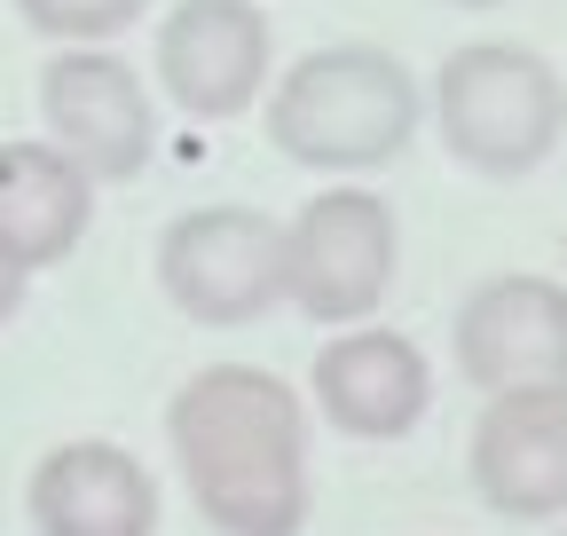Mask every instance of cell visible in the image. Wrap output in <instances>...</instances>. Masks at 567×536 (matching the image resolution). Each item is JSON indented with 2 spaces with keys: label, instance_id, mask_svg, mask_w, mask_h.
Masks as SVG:
<instances>
[{
  "label": "cell",
  "instance_id": "1",
  "mask_svg": "<svg viewBox=\"0 0 567 536\" xmlns=\"http://www.w3.org/2000/svg\"><path fill=\"white\" fill-rule=\"evenodd\" d=\"M166 442L189 474L197 513L221 536H300V520H308V411L284 379L245 371V363L197 371L166 411Z\"/></svg>",
  "mask_w": 567,
  "mask_h": 536
},
{
  "label": "cell",
  "instance_id": "2",
  "mask_svg": "<svg viewBox=\"0 0 567 536\" xmlns=\"http://www.w3.org/2000/svg\"><path fill=\"white\" fill-rule=\"evenodd\" d=\"M417 80L386 48H316L300 55L284 87L268 95V134L284 158L300 166H331V174H363V166H386L410 151L417 134Z\"/></svg>",
  "mask_w": 567,
  "mask_h": 536
},
{
  "label": "cell",
  "instance_id": "3",
  "mask_svg": "<svg viewBox=\"0 0 567 536\" xmlns=\"http://www.w3.org/2000/svg\"><path fill=\"white\" fill-rule=\"evenodd\" d=\"M434 126L457 166L513 182L551 158L559 126H567V87L536 48L513 40H473L442 63L434 80Z\"/></svg>",
  "mask_w": 567,
  "mask_h": 536
},
{
  "label": "cell",
  "instance_id": "4",
  "mask_svg": "<svg viewBox=\"0 0 567 536\" xmlns=\"http://www.w3.org/2000/svg\"><path fill=\"white\" fill-rule=\"evenodd\" d=\"M394 285V214L371 189H323L284 229V300L316 323L371 316Z\"/></svg>",
  "mask_w": 567,
  "mask_h": 536
},
{
  "label": "cell",
  "instance_id": "5",
  "mask_svg": "<svg viewBox=\"0 0 567 536\" xmlns=\"http://www.w3.org/2000/svg\"><path fill=\"white\" fill-rule=\"evenodd\" d=\"M158 285L189 323H252L284 300V229L245 206L182 214L158 237Z\"/></svg>",
  "mask_w": 567,
  "mask_h": 536
},
{
  "label": "cell",
  "instance_id": "6",
  "mask_svg": "<svg viewBox=\"0 0 567 536\" xmlns=\"http://www.w3.org/2000/svg\"><path fill=\"white\" fill-rule=\"evenodd\" d=\"M40 118L63 158H80L87 182H134L158 151V111L142 95L134 63L111 48H63L40 72Z\"/></svg>",
  "mask_w": 567,
  "mask_h": 536
},
{
  "label": "cell",
  "instance_id": "7",
  "mask_svg": "<svg viewBox=\"0 0 567 536\" xmlns=\"http://www.w3.org/2000/svg\"><path fill=\"white\" fill-rule=\"evenodd\" d=\"M457 371L488 394L567 386V292L544 277H488L457 308Z\"/></svg>",
  "mask_w": 567,
  "mask_h": 536
},
{
  "label": "cell",
  "instance_id": "8",
  "mask_svg": "<svg viewBox=\"0 0 567 536\" xmlns=\"http://www.w3.org/2000/svg\"><path fill=\"white\" fill-rule=\"evenodd\" d=\"M473 489L505 520L567 513V386L488 394L473 426Z\"/></svg>",
  "mask_w": 567,
  "mask_h": 536
},
{
  "label": "cell",
  "instance_id": "9",
  "mask_svg": "<svg viewBox=\"0 0 567 536\" xmlns=\"http://www.w3.org/2000/svg\"><path fill=\"white\" fill-rule=\"evenodd\" d=\"M158 80L189 118H237L268 80V24L252 0H182L158 32Z\"/></svg>",
  "mask_w": 567,
  "mask_h": 536
},
{
  "label": "cell",
  "instance_id": "10",
  "mask_svg": "<svg viewBox=\"0 0 567 536\" xmlns=\"http://www.w3.org/2000/svg\"><path fill=\"white\" fill-rule=\"evenodd\" d=\"M434 371L402 331H339L316 355V411L354 442H394L425 419Z\"/></svg>",
  "mask_w": 567,
  "mask_h": 536
},
{
  "label": "cell",
  "instance_id": "11",
  "mask_svg": "<svg viewBox=\"0 0 567 536\" xmlns=\"http://www.w3.org/2000/svg\"><path fill=\"white\" fill-rule=\"evenodd\" d=\"M32 520L40 536H151L158 482L111 442H63L32 465Z\"/></svg>",
  "mask_w": 567,
  "mask_h": 536
},
{
  "label": "cell",
  "instance_id": "12",
  "mask_svg": "<svg viewBox=\"0 0 567 536\" xmlns=\"http://www.w3.org/2000/svg\"><path fill=\"white\" fill-rule=\"evenodd\" d=\"M95 221V182L55 143H0V245L24 268L63 260Z\"/></svg>",
  "mask_w": 567,
  "mask_h": 536
},
{
  "label": "cell",
  "instance_id": "13",
  "mask_svg": "<svg viewBox=\"0 0 567 536\" xmlns=\"http://www.w3.org/2000/svg\"><path fill=\"white\" fill-rule=\"evenodd\" d=\"M24 9V24L32 32H55V40H111V32H126L151 0H17Z\"/></svg>",
  "mask_w": 567,
  "mask_h": 536
},
{
  "label": "cell",
  "instance_id": "14",
  "mask_svg": "<svg viewBox=\"0 0 567 536\" xmlns=\"http://www.w3.org/2000/svg\"><path fill=\"white\" fill-rule=\"evenodd\" d=\"M24 277H32V268H24L9 245H0V323H9V316L24 308Z\"/></svg>",
  "mask_w": 567,
  "mask_h": 536
},
{
  "label": "cell",
  "instance_id": "15",
  "mask_svg": "<svg viewBox=\"0 0 567 536\" xmlns=\"http://www.w3.org/2000/svg\"><path fill=\"white\" fill-rule=\"evenodd\" d=\"M457 9H496V0H457Z\"/></svg>",
  "mask_w": 567,
  "mask_h": 536
}]
</instances>
